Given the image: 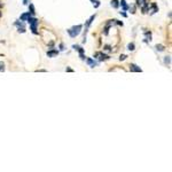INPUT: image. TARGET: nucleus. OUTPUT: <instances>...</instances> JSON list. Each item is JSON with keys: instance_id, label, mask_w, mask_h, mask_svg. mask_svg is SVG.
<instances>
[{"instance_id": "1", "label": "nucleus", "mask_w": 172, "mask_h": 172, "mask_svg": "<svg viewBox=\"0 0 172 172\" xmlns=\"http://www.w3.org/2000/svg\"><path fill=\"white\" fill-rule=\"evenodd\" d=\"M82 29H83V25H82V24H78V25H75V27L70 28V29L68 30V33H69V36H70L71 38H75V37H77V36L82 32Z\"/></svg>"}, {"instance_id": "2", "label": "nucleus", "mask_w": 172, "mask_h": 172, "mask_svg": "<svg viewBox=\"0 0 172 172\" xmlns=\"http://www.w3.org/2000/svg\"><path fill=\"white\" fill-rule=\"evenodd\" d=\"M94 57L98 59L99 61H107V60H109V55H107V54H104V53H102V52L95 53V54H94Z\"/></svg>"}, {"instance_id": "3", "label": "nucleus", "mask_w": 172, "mask_h": 172, "mask_svg": "<svg viewBox=\"0 0 172 172\" xmlns=\"http://www.w3.org/2000/svg\"><path fill=\"white\" fill-rule=\"evenodd\" d=\"M130 70L133 71V72H141L142 71V69L140 67H138L137 64H134V63H131L130 64Z\"/></svg>"}, {"instance_id": "4", "label": "nucleus", "mask_w": 172, "mask_h": 172, "mask_svg": "<svg viewBox=\"0 0 172 172\" xmlns=\"http://www.w3.org/2000/svg\"><path fill=\"white\" fill-rule=\"evenodd\" d=\"M149 12H150V14H152V15L158 12V8H157V6H156V3H155V2H153V3H150V5H149Z\"/></svg>"}, {"instance_id": "5", "label": "nucleus", "mask_w": 172, "mask_h": 172, "mask_svg": "<svg viewBox=\"0 0 172 172\" xmlns=\"http://www.w3.org/2000/svg\"><path fill=\"white\" fill-rule=\"evenodd\" d=\"M85 60H86V63H87L91 68H94V67H96V66H98V63H96L93 59H91V57H86Z\"/></svg>"}, {"instance_id": "6", "label": "nucleus", "mask_w": 172, "mask_h": 172, "mask_svg": "<svg viewBox=\"0 0 172 172\" xmlns=\"http://www.w3.org/2000/svg\"><path fill=\"white\" fill-rule=\"evenodd\" d=\"M57 54H59V51L53 49V48H51V51L47 52V56H48V57H53V56H55V55H57Z\"/></svg>"}, {"instance_id": "7", "label": "nucleus", "mask_w": 172, "mask_h": 172, "mask_svg": "<svg viewBox=\"0 0 172 172\" xmlns=\"http://www.w3.org/2000/svg\"><path fill=\"white\" fill-rule=\"evenodd\" d=\"M30 16H32V15L30 14V12H29V13H24V14H22V15H21V17H20V20L24 22V21H27V20H28V18L30 17Z\"/></svg>"}, {"instance_id": "8", "label": "nucleus", "mask_w": 172, "mask_h": 172, "mask_svg": "<svg viewBox=\"0 0 172 172\" xmlns=\"http://www.w3.org/2000/svg\"><path fill=\"white\" fill-rule=\"evenodd\" d=\"M37 25H38V23H32V24H30V29H31L32 33H35V35H38V31H37Z\"/></svg>"}, {"instance_id": "9", "label": "nucleus", "mask_w": 172, "mask_h": 172, "mask_svg": "<svg viewBox=\"0 0 172 172\" xmlns=\"http://www.w3.org/2000/svg\"><path fill=\"white\" fill-rule=\"evenodd\" d=\"M119 5H122V7H123V12H126V10L130 8L129 6H128V3H126V0H121V1H119Z\"/></svg>"}, {"instance_id": "10", "label": "nucleus", "mask_w": 172, "mask_h": 172, "mask_svg": "<svg viewBox=\"0 0 172 172\" xmlns=\"http://www.w3.org/2000/svg\"><path fill=\"white\" fill-rule=\"evenodd\" d=\"M72 48L74 49H76V51H78L79 52V54H84V52H85V49L84 48H82L81 46H78V45H74L72 46Z\"/></svg>"}, {"instance_id": "11", "label": "nucleus", "mask_w": 172, "mask_h": 172, "mask_svg": "<svg viewBox=\"0 0 172 172\" xmlns=\"http://www.w3.org/2000/svg\"><path fill=\"white\" fill-rule=\"evenodd\" d=\"M110 5H111L113 8H116V9H117V8L119 7V0H111Z\"/></svg>"}, {"instance_id": "12", "label": "nucleus", "mask_w": 172, "mask_h": 172, "mask_svg": "<svg viewBox=\"0 0 172 172\" xmlns=\"http://www.w3.org/2000/svg\"><path fill=\"white\" fill-rule=\"evenodd\" d=\"M29 12H30V14H31V15H35V14H36L35 6H33L32 3H30V5H29Z\"/></svg>"}, {"instance_id": "13", "label": "nucleus", "mask_w": 172, "mask_h": 172, "mask_svg": "<svg viewBox=\"0 0 172 172\" xmlns=\"http://www.w3.org/2000/svg\"><path fill=\"white\" fill-rule=\"evenodd\" d=\"M164 63H165L167 66H170V64H171V57H170V56H165V57H164Z\"/></svg>"}, {"instance_id": "14", "label": "nucleus", "mask_w": 172, "mask_h": 172, "mask_svg": "<svg viewBox=\"0 0 172 172\" xmlns=\"http://www.w3.org/2000/svg\"><path fill=\"white\" fill-rule=\"evenodd\" d=\"M15 25H16L17 28H23V27H24V23H23V21H16V22H15Z\"/></svg>"}, {"instance_id": "15", "label": "nucleus", "mask_w": 172, "mask_h": 172, "mask_svg": "<svg viewBox=\"0 0 172 172\" xmlns=\"http://www.w3.org/2000/svg\"><path fill=\"white\" fill-rule=\"evenodd\" d=\"M156 49H157L158 52H163V51L165 49V47H164L163 45H161V44H160V45L157 44V45H156Z\"/></svg>"}, {"instance_id": "16", "label": "nucleus", "mask_w": 172, "mask_h": 172, "mask_svg": "<svg viewBox=\"0 0 172 172\" xmlns=\"http://www.w3.org/2000/svg\"><path fill=\"white\" fill-rule=\"evenodd\" d=\"M128 49L131 51V52H132V51H134V49H135V45H134L133 43H130L129 45H128Z\"/></svg>"}, {"instance_id": "17", "label": "nucleus", "mask_w": 172, "mask_h": 172, "mask_svg": "<svg viewBox=\"0 0 172 172\" xmlns=\"http://www.w3.org/2000/svg\"><path fill=\"white\" fill-rule=\"evenodd\" d=\"M109 29H110V27H109V25H106V28L103 29V35H104V36H108V33H109Z\"/></svg>"}, {"instance_id": "18", "label": "nucleus", "mask_w": 172, "mask_h": 172, "mask_svg": "<svg viewBox=\"0 0 172 172\" xmlns=\"http://www.w3.org/2000/svg\"><path fill=\"white\" fill-rule=\"evenodd\" d=\"M92 2H93V6H94V8H98L99 6H100V1L99 0H91Z\"/></svg>"}, {"instance_id": "19", "label": "nucleus", "mask_w": 172, "mask_h": 172, "mask_svg": "<svg viewBox=\"0 0 172 172\" xmlns=\"http://www.w3.org/2000/svg\"><path fill=\"white\" fill-rule=\"evenodd\" d=\"M1 71H5V63L3 62H0V72Z\"/></svg>"}, {"instance_id": "20", "label": "nucleus", "mask_w": 172, "mask_h": 172, "mask_svg": "<svg viewBox=\"0 0 172 172\" xmlns=\"http://www.w3.org/2000/svg\"><path fill=\"white\" fill-rule=\"evenodd\" d=\"M17 31L21 32V33H24V32H25V28H24V27H23V28H17Z\"/></svg>"}, {"instance_id": "21", "label": "nucleus", "mask_w": 172, "mask_h": 172, "mask_svg": "<svg viewBox=\"0 0 172 172\" xmlns=\"http://www.w3.org/2000/svg\"><path fill=\"white\" fill-rule=\"evenodd\" d=\"M126 57H128V56H126V55H125V54H122V55H121V56H119V60H121V61H124V60H125V59H126Z\"/></svg>"}, {"instance_id": "22", "label": "nucleus", "mask_w": 172, "mask_h": 172, "mask_svg": "<svg viewBox=\"0 0 172 172\" xmlns=\"http://www.w3.org/2000/svg\"><path fill=\"white\" fill-rule=\"evenodd\" d=\"M103 49H104V51H111V47H110L109 45H106V46L103 47Z\"/></svg>"}, {"instance_id": "23", "label": "nucleus", "mask_w": 172, "mask_h": 172, "mask_svg": "<svg viewBox=\"0 0 172 172\" xmlns=\"http://www.w3.org/2000/svg\"><path fill=\"white\" fill-rule=\"evenodd\" d=\"M48 47H49V48H53V47H54V42H49Z\"/></svg>"}, {"instance_id": "24", "label": "nucleus", "mask_w": 172, "mask_h": 172, "mask_svg": "<svg viewBox=\"0 0 172 172\" xmlns=\"http://www.w3.org/2000/svg\"><path fill=\"white\" fill-rule=\"evenodd\" d=\"M116 24H118V25L123 27V22H121V21H118V20H116Z\"/></svg>"}, {"instance_id": "25", "label": "nucleus", "mask_w": 172, "mask_h": 172, "mask_svg": "<svg viewBox=\"0 0 172 172\" xmlns=\"http://www.w3.org/2000/svg\"><path fill=\"white\" fill-rule=\"evenodd\" d=\"M60 51H64V45L63 44H60Z\"/></svg>"}, {"instance_id": "26", "label": "nucleus", "mask_w": 172, "mask_h": 172, "mask_svg": "<svg viewBox=\"0 0 172 172\" xmlns=\"http://www.w3.org/2000/svg\"><path fill=\"white\" fill-rule=\"evenodd\" d=\"M66 70H67V71H68V72H74V70H72V69H71V68H67V69H66Z\"/></svg>"}, {"instance_id": "27", "label": "nucleus", "mask_w": 172, "mask_h": 172, "mask_svg": "<svg viewBox=\"0 0 172 172\" xmlns=\"http://www.w3.org/2000/svg\"><path fill=\"white\" fill-rule=\"evenodd\" d=\"M131 10H132V12H131V13H132V14H134V13H135V7H134V6H133V7H132V9H131Z\"/></svg>"}, {"instance_id": "28", "label": "nucleus", "mask_w": 172, "mask_h": 172, "mask_svg": "<svg viewBox=\"0 0 172 172\" xmlns=\"http://www.w3.org/2000/svg\"><path fill=\"white\" fill-rule=\"evenodd\" d=\"M121 15H122V16H124V17H126V16H128V15H126V13H124V12H121Z\"/></svg>"}, {"instance_id": "29", "label": "nucleus", "mask_w": 172, "mask_h": 172, "mask_svg": "<svg viewBox=\"0 0 172 172\" xmlns=\"http://www.w3.org/2000/svg\"><path fill=\"white\" fill-rule=\"evenodd\" d=\"M28 1H29V0H23V3H24V5H28Z\"/></svg>"}, {"instance_id": "30", "label": "nucleus", "mask_w": 172, "mask_h": 172, "mask_svg": "<svg viewBox=\"0 0 172 172\" xmlns=\"http://www.w3.org/2000/svg\"><path fill=\"white\" fill-rule=\"evenodd\" d=\"M2 7H3V3H2V2H0V9H1Z\"/></svg>"}, {"instance_id": "31", "label": "nucleus", "mask_w": 172, "mask_h": 172, "mask_svg": "<svg viewBox=\"0 0 172 172\" xmlns=\"http://www.w3.org/2000/svg\"><path fill=\"white\" fill-rule=\"evenodd\" d=\"M1 15H2V13H1V12H0V17H1Z\"/></svg>"}]
</instances>
